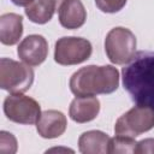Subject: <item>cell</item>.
I'll use <instances>...</instances> for the list:
<instances>
[{
    "label": "cell",
    "instance_id": "obj_17",
    "mask_svg": "<svg viewBox=\"0 0 154 154\" xmlns=\"http://www.w3.org/2000/svg\"><path fill=\"white\" fill-rule=\"evenodd\" d=\"M95 4L102 12L116 13L125 6L126 0H95Z\"/></svg>",
    "mask_w": 154,
    "mask_h": 154
},
{
    "label": "cell",
    "instance_id": "obj_12",
    "mask_svg": "<svg viewBox=\"0 0 154 154\" xmlns=\"http://www.w3.org/2000/svg\"><path fill=\"white\" fill-rule=\"evenodd\" d=\"M111 137L99 130L83 132L78 138V149L83 154H106L109 149Z\"/></svg>",
    "mask_w": 154,
    "mask_h": 154
},
{
    "label": "cell",
    "instance_id": "obj_2",
    "mask_svg": "<svg viewBox=\"0 0 154 154\" xmlns=\"http://www.w3.org/2000/svg\"><path fill=\"white\" fill-rule=\"evenodd\" d=\"M119 85V73L112 65H89L76 71L70 78V89L76 96L111 94Z\"/></svg>",
    "mask_w": 154,
    "mask_h": 154
},
{
    "label": "cell",
    "instance_id": "obj_15",
    "mask_svg": "<svg viewBox=\"0 0 154 154\" xmlns=\"http://www.w3.org/2000/svg\"><path fill=\"white\" fill-rule=\"evenodd\" d=\"M137 142H135L134 137L126 136H116L109 141L108 153H135Z\"/></svg>",
    "mask_w": 154,
    "mask_h": 154
},
{
    "label": "cell",
    "instance_id": "obj_16",
    "mask_svg": "<svg viewBox=\"0 0 154 154\" xmlns=\"http://www.w3.org/2000/svg\"><path fill=\"white\" fill-rule=\"evenodd\" d=\"M17 152V140L16 137L7 132H0V153L1 154H14Z\"/></svg>",
    "mask_w": 154,
    "mask_h": 154
},
{
    "label": "cell",
    "instance_id": "obj_9",
    "mask_svg": "<svg viewBox=\"0 0 154 154\" xmlns=\"http://www.w3.org/2000/svg\"><path fill=\"white\" fill-rule=\"evenodd\" d=\"M66 117L57 109H48L41 113L36 123V130L43 138H57L66 130Z\"/></svg>",
    "mask_w": 154,
    "mask_h": 154
},
{
    "label": "cell",
    "instance_id": "obj_7",
    "mask_svg": "<svg viewBox=\"0 0 154 154\" xmlns=\"http://www.w3.org/2000/svg\"><path fill=\"white\" fill-rule=\"evenodd\" d=\"M91 43L83 37H61L55 42L54 60L60 65H77L91 55Z\"/></svg>",
    "mask_w": 154,
    "mask_h": 154
},
{
    "label": "cell",
    "instance_id": "obj_3",
    "mask_svg": "<svg viewBox=\"0 0 154 154\" xmlns=\"http://www.w3.org/2000/svg\"><path fill=\"white\" fill-rule=\"evenodd\" d=\"M30 65L8 58L0 60V87L11 94L26 91L34 82V71Z\"/></svg>",
    "mask_w": 154,
    "mask_h": 154
},
{
    "label": "cell",
    "instance_id": "obj_5",
    "mask_svg": "<svg viewBox=\"0 0 154 154\" xmlns=\"http://www.w3.org/2000/svg\"><path fill=\"white\" fill-rule=\"evenodd\" d=\"M154 128V109L146 106H135L118 118L114 132L118 136L136 137Z\"/></svg>",
    "mask_w": 154,
    "mask_h": 154
},
{
    "label": "cell",
    "instance_id": "obj_4",
    "mask_svg": "<svg viewBox=\"0 0 154 154\" xmlns=\"http://www.w3.org/2000/svg\"><path fill=\"white\" fill-rule=\"evenodd\" d=\"M105 51L113 64H128L136 54V36L130 29L123 26L113 28L106 35Z\"/></svg>",
    "mask_w": 154,
    "mask_h": 154
},
{
    "label": "cell",
    "instance_id": "obj_6",
    "mask_svg": "<svg viewBox=\"0 0 154 154\" xmlns=\"http://www.w3.org/2000/svg\"><path fill=\"white\" fill-rule=\"evenodd\" d=\"M4 112L11 122L31 125L41 117V107L36 100L22 94H11L4 101Z\"/></svg>",
    "mask_w": 154,
    "mask_h": 154
},
{
    "label": "cell",
    "instance_id": "obj_19",
    "mask_svg": "<svg viewBox=\"0 0 154 154\" xmlns=\"http://www.w3.org/2000/svg\"><path fill=\"white\" fill-rule=\"evenodd\" d=\"M14 5H17V6H29L34 0H11Z\"/></svg>",
    "mask_w": 154,
    "mask_h": 154
},
{
    "label": "cell",
    "instance_id": "obj_18",
    "mask_svg": "<svg viewBox=\"0 0 154 154\" xmlns=\"http://www.w3.org/2000/svg\"><path fill=\"white\" fill-rule=\"evenodd\" d=\"M138 154H154V138H144L140 142H137L136 152Z\"/></svg>",
    "mask_w": 154,
    "mask_h": 154
},
{
    "label": "cell",
    "instance_id": "obj_1",
    "mask_svg": "<svg viewBox=\"0 0 154 154\" xmlns=\"http://www.w3.org/2000/svg\"><path fill=\"white\" fill-rule=\"evenodd\" d=\"M123 85L131 100L154 109V52H138L122 70Z\"/></svg>",
    "mask_w": 154,
    "mask_h": 154
},
{
    "label": "cell",
    "instance_id": "obj_10",
    "mask_svg": "<svg viewBox=\"0 0 154 154\" xmlns=\"http://www.w3.org/2000/svg\"><path fill=\"white\" fill-rule=\"evenodd\" d=\"M100 112V101L94 96H77L70 105V118L76 123H87L96 118Z\"/></svg>",
    "mask_w": 154,
    "mask_h": 154
},
{
    "label": "cell",
    "instance_id": "obj_8",
    "mask_svg": "<svg viewBox=\"0 0 154 154\" xmlns=\"http://www.w3.org/2000/svg\"><path fill=\"white\" fill-rule=\"evenodd\" d=\"M17 54L25 64L30 66H37L47 58L48 43L41 35H29L19 43Z\"/></svg>",
    "mask_w": 154,
    "mask_h": 154
},
{
    "label": "cell",
    "instance_id": "obj_11",
    "mask_svg": "<svg viewBox=\"0 0 154 154\" xmlns=\"http://www.w3.org/2000/svg\"><path fill=\"white\" fill-rule=\"evenodd\" d=\"M59 22L66 29H78L87 19V11L81 0H65L59 7Z\"/></svg>",
    "mask_w": 154,
    "mask_h": 154
},
{
    "label": "cell",
    "instance_id": "obj_14",
    "mask_svg": "<svg viewBox=\"0 0 154 154\" xmlns=\"http://www.w3.org/2000/svg\"><path fill=\"white\" fill-rule=\"evenodd\" d=\"M65 0H34L25 7V14L36 24H45L49 22L55 12L59 10Z\"/></svg>",
    "mask_w": 154,
    "mask_h": 154
},
{
    "label": "cell",
    "instance_id": "obj_13",
    "mask_svg": "<svg viewBox=\"0 0 154 154\" xmlns=\"http://www.w3.org/2000/svg\"><path fill=\"white\" fill-rule=\"evenodd\" d=\"M23 34V18L17 13H5L0 17V41L4 45H16Z\"/></svg>",
    "mask_w": 154,
    "mask_h": 154
}]
</instances>
